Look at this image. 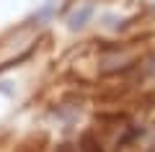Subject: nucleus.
Returning a JSON list of instances; mask_svg holds the SVG:
<instances>
[{
    "label": "nucleus",
    "mask_w": 155,
    "mask_h": 152,
    "mask_svg": "<svg viewBox=\"0 0 155 152\" xmlns=\"http://www.w3.org/2000/svg\"><path fill=\"white\" fill-rule=\"evenodd\" d=\"M91 16H93V5H83V8H78V11L70 13V18H67V26H70L72 31H78V28H83L85 23L91 21Z\"/></svg>",
    "instance_id": "obj_1"
},
{
    "label": "nucleus",
    "mask_w": 155,
    "mask_h": 152,
    "mask_svg": "<svg viewBox=\"0 0 155 152\" xmlns=\"http://www.w3.org/2000/svg\"><path fill=\"white\" fill-rule=\"evenodd\" d=\"M83 142H85V144H91V139H88V134L83 137ZM85 152H98V150H96V147H85Z\"/></svg>",
    "instance_id": "obj_2"
}]
</instances>
